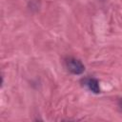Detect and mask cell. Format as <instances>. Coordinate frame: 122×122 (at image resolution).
<instances>
[{
    "mask_svg": "<svg viewBox=\"0 0 122 122\" xmlns=\"http://www.w3.org/2000/svg\"><path fill=\"white\" fill-rule=\"evenodd\" d=\"M66 67L68 71L72 74H81L85 71L84 64L75 57H69L66 59Z\"/></svg>",
    "mask_w": 122,
    "mask_h": 122,
    "instance_id": "cell-1",
    "label": "cell"
},
{
    "mask_svg": "<svg viewBox=\"0 0 122 122\" xmlns=\"http://www.w3.org/2000/svg\"><path fill=\"white\" fill-rule=\"evenodd\" d=\"M85 85L87 86V88L93 93H100L101 90H100V86H99V82L97 79L95 78H87L84 80Z\"/></svg>",
    "mask_w": 122,
    "mask_h": 122,
    "instance_id": "cell-2",
    "label": "cell"
},
{
    "mask_svg": "<svg viewBox=\"0 0 122 122\" xmlns=\"http://www.w3.org/2000/svg\"><path fill=\"white\" fill-rule=\"evenodd\" d=\"M119 107H120V108L122 109V98H121V99L119 100Z\"/></svg>",
    "mask_w": 122,
    "mask_h": 122,
    "instance_id": "cell-3",
    "label": "cell"
}]
</instances>
